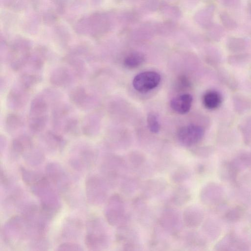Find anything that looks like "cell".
I'll return each instance as SVG.
<instances>
[{
	"mask_svg": "<svg viewBox=\"0 0 251 251\" xmlns=\"http://www.w3.org/2000/svg\"><path fill=\"white\" fill-rule=\"evenodd\" d=\"M46 48L44 47L39 46L37 48L31 59L32 65L35 68L42 67L46 57Z\"/></svg>",
	"mask_w": 251,
	"mask_h": 251,
	"instance_id": "obj_23",
	"label": "cell"
},
{
	"mask_svg": "<svg viewBox=\"0 0 251 251\" xmlns=\"http://www.w3.org/2000/svg\"><path fill=\"white\" fill-rule=\"evenodd\" d=\"M79 122L77 119L75 118H70L65 124L62 131L68 134L76 135L79 131Z\"/></svg>",
	"mask_w": 251,
	"mask_h": 251,
	"instance_id": "obj_24",
	"label": "cell"
},
{
	"mask_svg": "<svg viewBox=\"0 0 251 251\" xmlns=\"http://www.w3.org/2000/svg\"><path fill=\"white\" fill-rule=\"evenodd\" d=\"M239 38L231 39L229 43V48H230L231 50H240L244 49L245 48V43L244 41L240 39V41L238 44Z\"/></svg>",
	"mask_w": 251,
	"mask_h": 251,
	"instance_id": "obj_31",
	"label": "cell"
},
{
	"mask_svg": "<svg viewBox=\"0 0 251 251\" xmlns=\"http://www.w3.org/2000/svg\"><path fill=\"white\" fill-rule=\"evenodd\" d=\"M25 158L29 163L39 164L44 159V155L42 152L34 147H32L25 154Z\"/></svg>",
	"mask_w": 251,
	"mask_h": 251,
	"instance_id": "obj_25",
	"label": "cell"
},
{
	"mask_svg": "<svg viewBox=\"0 0 251 251\" xmlns=\"http://www.w3.org/2000/svg\"><path fill=\"white\" fill-rule=\"evenodd\" d=\"M98 128L99 122L92 115L87 116L82 124V131L86 136L94 135Z\"/></svg>",
	"mask_w": 251,
	"mask_h": 251,
	"instance_id": "obj_18",
	"label": "cell"
},
{
	"mask_svg": "<svg viewBox=\"0 0 251 251\" xmlns=\"http://www.w3.org/2000/svg\"><path fill=\"white\" fill-rule=\"evenodd\" d=\"M44 140L49 148L55 151L62 150L66 144L65 140L61 135L51 131L46 133Z\"/></svg>",
	"mask_w": 251,
	"mask_h": 251,
	"instance_id": "obj_15",
	"label": "cell"
},
{
	"mask_svg": "<svg viewBox=\"0 0 251 251\" xmlns=\"http://www.w3.org/2000/svg\"><path fill=\"white\" fill-rule=\"evenodd\" d=\"M30 44L28 40L20 37L15 39L10 47L9 60L14 70L22 68L30 57Z\"/></svg>",
	"mask_w": 251,
	"mask_h": 251,
	"instance_id": "obj_2",
	"label": "cell"
},
{
	"mask_svg": "<svg viewBox=\"0 0 251 251\" xmlns=\"http://www.w3.org/2000/svg\"><path fill=\"white\" fill-rule=\"evenodd\" d=\"M71 101L76 106L86 109L92 103V97L82 86H77L72 90L70 93Z\"/></svg>",
	"mask_w": 251,
	"mask_h": 251,
	"instance_id": "obj_9",
	"label": "cell"
},
{
	"mask_svg": "<svg viewBox=\"0 0 251 251\" xmlns=\"http://www.w3.org/2000/svg\"><path fill=\"white\" fill-rule=\"evenodd\" d=\"M192 101V96L190 94L185 93L174 98L171 100L170 105L176 112L185 114L189 111Z\"/></svg>",
	"mask_w": 251,
	"mask_h": 251,
	"instance_id": "obj_10",
	"label": "cell"
},
{
	"mask_svg": "<svg viewBox=\"0 0 251 251\" xmlns=\"http://www.w3.org/2000/svg\"><path fill=\"white\" fill-rule=\"evenodd\" d=\"M160 79V76L157 73L146 71L136 75L133 80L132 84L136 91L146 93L156 88Z\"/></svg>",
	"mask_w": 251,
	"mask_h": 251,
	"instance_id": "obj_4",
	"label": "cell"
},
{
	"mask_svg": "<svg viewBox=\"0 0 251 251\" xmlns=\"http://www.w3.org/2000/svg\"><path fill=\"white\" fill-rule=\"evenodd\" d=\"M57 15L53 11L46 13L43 16V20L47 24H51L57 20Z\"/></svg>",
	"mask_w": 251,
	"mask_h": 251,
	"instance_id": "obj_32",
	"label": "cell"
},
{
	"mask_svg": "<svg viewBox=\"0 0 251 251\" xmlns=\"http://www.w3.org/2000/svg\"><path fill=\"white\" fill-rule=\"evenodd\" d=\"M104 213L106 220L111 225H116L122 220L123 215L122 208L115 203L113 200L108 202Z\"/></svg>",
	"mask_w": 251,
	"mask_h": 251,
	"instance_id": "obj_13",
	"label": "cell"
},
{
	"mask_svg": "<svg viewBox=\"0 0 251 251\" xmlns=\"http://www.w3.org/2000/svg\"><path fill=\"white\" fill-rule=\"evenodd\" d=\"M107 235L100 220L93 219L88 224L85 241L91 251H98L105 247L107 243Z\"/></svg>",
	"mask_w": 251,
	"mask_h": 251,
	"instance_id": "obj_3",
	"label": "cell"
},
{
	"mask_svg": "<svg viewBox=\"0 0 251 251\" xmlns=\"http://www.w3.org/2000/svg\"><path fill=\"white\" fill-rule=\"evenodd\" d=\"M28 100V92L20 87L14 88L9 93L7 100L9 106L15 109L22 108L26 104Z\"/></svg>",
	"mask_w": 251,
	"mask_h": 251,
	"instance_id": "obj_11",
	"label": "cell"
},
{
	"mask_svg": "<svg viewBox=\"0 0 251 251\" xmlns=\"http://www.w3.org/2000/svg\"><path fill=\"white\" fill-rule=\"evenodd\" d=\"M85 193L88 201L91 204L98 205L105 197V190L102 181L98 177L91 176L85 182Z\"/></svg>",
	"mask_w": 251,
	"mask_h": 251,
	"instance_id": "obj_6",
	"label": "cell"
},
{
	"mask_svg": "<svg viewBox=\"0 0 251 251\" xmlns=\"http://www.w3.org/2000/svg\"><path fill=\"white\" fill-rule=\"evenodd\" d=\"M145 59V55L142 52L133 51L126 56L124 60V65L128 69H134L140 66Z\"/></svg>",
	"mask_w": 251,
	"mask_h": 251,
	"instance_id": "obj_16",
	"label": "cell"
},
{
	"mask_svg": "<svg viewBox=\"0 0 251 251\" xmlns=\"http://www.w3.org/2000/svg\"><path fill=\"white\" fill-rule=\"evenodd\" d=\"M203 103L208 109H214L220 105L222 99L220 94L214 91H209L204 94L203 97Z\"/></svg>",
	"mask_w": 251,
	"mask_h": 251,
	"instance_id": "obj_17",
	"label": "cell"
},
{
	"mask_svg": "<svg viewBox=\"0 0 251 251\" xmlns=\"http://www.w3.org/2000/svg\"><path fill=\"white\" fill-rule=\"evenodd\" d=\"M234 107L239 113H243L251 107V102L248 99L243 97H235Z\"/></svg>",
	"mask_w": 251,
	"mask_h": 251,
	"instance_id": "obj_28",
	"label": "cell"
},
{
	"mask_svg": "<svg viewBox=\"0 0 251 251\" xmlns=\"http://www.w3.org/2000/svg\"><path fill=\"white\" fill-rule=\"evenodd\" d=\"M183 220L185 224L189 226H199L203 220L202 214L199 211H194L193 213H187L184 215Z\"/></svg>",
	"mask_w": 251,
	"mask_h": 251,
	"instance_id": "obj_22",
	"label": "cell"
},
{
	"mask_svg": "<svg viewBox=\"0 0 251 251\" xmlns=\"http://www.w3.org/2000/svg\"><path fill=\"white\" fill-rule=\"evenodd\" d=\"M97 158L96 151L92 147L84 146L78 149L75 157L71 160L74 168L81 170L92 167Z\"/></svg>",
	"mask_w": 251,
	"mask_h": 251,
	"instance_id": "obj_8",
	"label": "cell"
},
{
	"mask_svg": "<svg viewBox=\"0 0 251 251\" xmlns=\"http://www.w3.org/2000/svg\"><path fill=\"white\" fill-rule=\"evenodd\" d=\"M47 177L61 192L70 188V181L63 168L57 163H50L46 167Z\"/></svg>",
	"mask_w": 251,
	"mask_h": 251,
	"instance_id": "obj_7",
	"label": "cell"
},
{
	"mask_svg": "<svg viewBox=\"0 0 251 251\" xmlns=\"http://www.w3.org/2000/svg\"><path fill=\"white\" fill-rule=\"evenodd\" d=\"M22 2L19 1H8L7 5L14 8H20L24 5V4H23L24 2L22 3H20Z\"/></svg>",
	"mask_w": 251,
	"mask_h": 251,
	"instance_id": "obj_34",
	"label": "cell"
},
{
	"mask_svg": "<svg viewBox=\"0 0 251 251\" xmlns=\"http://www.w3.org/2000/svg\"><path fill=\"white\" fill-rule=\"evenodd\" d=\"M50 83L56 86L63 87L68 85L71 81L70 71L65 67H59L53 70L50 74Z\"/></svg>",
	"mask_w": 251,
	"mask_h": 251,
	"instance_id": "obj_12",
	"label": "cell"
},
{
	"mask_svg": "<svg viewBox=\"0 0 251 251\" xmlns=\"http://www.w3.org/2000/svg\"><path fill=\"white\" fill-rule=\"evenodd\" d=\"M0 182L5 187H7L10 184V180L7 174L2 170L0 172Z\"/></svg>",
	"mask_w": 251,
	"mask_h": 251,
	"instance_id": "obj_33",
	"label": "cell"
},
{
	"mask_svg": "<svg viewBox=\"0 0 251 251\" xmlns=\"http://www.w3.org/2000/svg\"><path fill=\"white\" fill-rule=\"evenodd\" d=\"M24 125V122L20 115L16 113L8 114L5 120V127L8 131H15Z\"/></svg>",
	"mask_w": 251,
	"mask_h": 251,
	"instance_id": "obj_19",
	"label": "cell"
},
{
	"mask_svg": "<svg viewBox=\"0 0 251 251\" xmlns=\"http://www.w3.org/2000/svg\"><path fill=\"white\" fill-rule=\"evenodd\" d=\"M38 77L30 74H24L19 78L20 87L28 92L37 83Z\"/></svg>",
	"mask_w": 251,
	"mask_h": 251,
	"instance_id": "obj_21",
	"label": "cell"
},
{
	"mask_svg": "<svg viewBox=\"0 0 251 251\" xmlns=\"http://www.w3.org/2000/svg\"><path fill=\"white\" fill-rule=\"evenodd\" d=\"M204 134V130L201 126L190 124L180 127L177 136L180 143L184 146L190 147L199 142Z\"/></svg>",
	"mask_w": 251,
	"mask_h": 251,
	"instance_id": "obj_5",
	"label": "cell"
},
{
	"mask_svg": "<svg viewBox=\"0 0 251 251\" xmlns=\"http://www.w3.org/2000/svg\"><path fill=\"white\" fill-rule=\"evenodd\" d=\"M33 147L32 140L29 137L25 135L15 138L11 143L12 151L17 155L24 154Z\"/></svg>",
	"mask_w": 251,
	"mask_h": 251,
	"instance_id": "obj_14",
	"label": "cell"
},
{
	"mask_svg": "<svg viewBox=\"0 0 251 251\" xmlns=\"http://www.w3.org/2000/svg\"><path fill=\"white\" fill-rule=\"evenodd\" d=\"M48 103L42 96L35 98L32 101L29 110L28 126L33 133H39L45 128L47 122Z\"/></svg>",
	"mask_w": 251,
	"mask_h": 251,
	"instance_id": "obj_1",
	"label": "cell"
},
{
	"mask_svg": "<svg viewBox=\"0 0 251 251\" xmlns=\"http://www.w3.org/2000/svg\"><path fill=\"white\" fill-rule=\"evenodd\" d=\"M244 215V211L240 207H234L229 209L225 214V219L230 222H236Z\"/></svg>",
	"mask_w": 251,
	"mask_h": 251,
	"instance_id": "obj_26",
	"label": "cell"
},
{
	"mask_svg": "<svg viewBox=\"0 0 251 251\" xmlns=\"http://www.w3.org/2000/svg\"><path fill=\"white\" fill-rule=\"evenodd\" d=\"M190 85V83L188 78L184 76H180L176 83V87L178 91H182L187 89Z\"/></svg>",
	"mask_w": 251,
	"mask_h": 251,
	"instance_id": "obj_30",
	"label": "cell"
},
{
	"mask_svg": "<svg viewBox=\"0 0 251 251\" xmlns=\"http://www.w3.org/2000/svg\"><path fill=\"white\" fill-rule=\"evenodd\" d=\"M56 251H83L82 248L78 244L72 242H66L61 244Z\"/></svg>",
	"mask_w": 251,
	"mask_h": 251,
	"instance_id": "obj_29",
	"label": "cell"
},
{
	"mask_svg": "<svg viewBox=\"0 0 251 251\" xmlns=\"http://www.w3.org/2000/svg\"><path fill=\"white\" fill-rule=\"evenodd\" d=\"M21 173L23 181L30 187L44 176L37 172L29 170L25 168H21Z\"/></svg>",
	"mask_w": 251,
	"mask_h": 251,
	"instance_id": "obj_20",
	"label": "cell"
},
{
	"mask_svg": "<svg viewBox=\"0 0 251 251\" xmlns=\"http://www.w3.org/2000/svg\"><path fill=\"white\" fill-rule=\"evenodd\" d=\"M147 122L148 126L151 132L156 133L159 132L160 125L155 114L152 112L149 113L147 116Z\"/></svg>",
	"mask_w": 251,
	"mask_h": 251,
	"instance_id": "obj_27",
	"label": "cell"
}]
</instances>
